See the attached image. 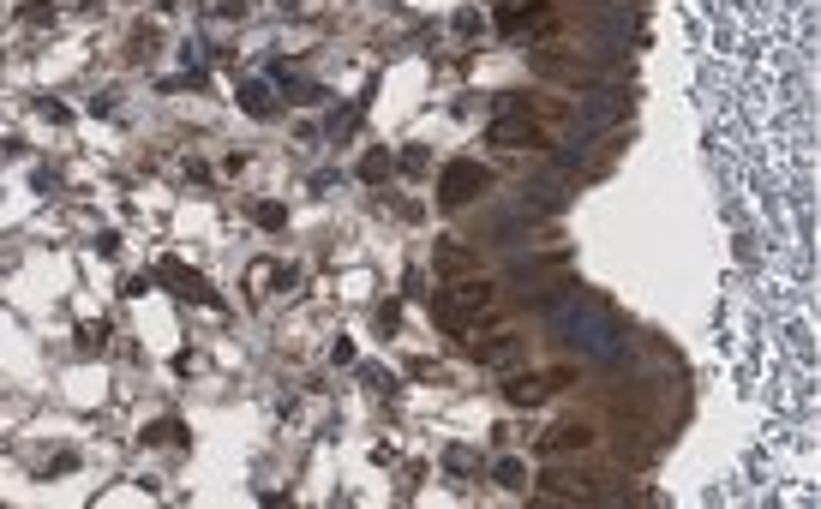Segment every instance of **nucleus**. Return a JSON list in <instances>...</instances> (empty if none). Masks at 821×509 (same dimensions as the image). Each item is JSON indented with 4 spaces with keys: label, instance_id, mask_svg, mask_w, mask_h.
Listing matches in <instances>:
<instances>
[{
    "label": "nucleus",
    "instance_id": "obj_1",
    "mask_svg": "<svg viewBox=\"0 0 821 509\" xmlns=\"http://www.w3.org/2000/svg\"><path fill=\"white\" fill-rule=\"evenodd\" d=\"M486 186H492V174H486L480 162H450V168L438 174V204H444V210H462V204H474Z\"/></svg>",
    "mask_w": 821,
    "mask_h": 509
},
{
    "label": "nucleus",
    "instance_id": "obj_2",
    "mask_svg": "<svg viewBox=\"0 0 821 509\" xmlns=\"http://www.w3.org/2000/svg\"><path fill=\"white\" fill-rule=\"evenodd\" d=\"M492 306V282H462V288H450V294H438V324L444 330H468V318L474 312H486Z\"/></svg>",
    "mask_w": 821,
    "mask_h": 509
},
{
    "label": "nucleus",
    "instance_id": "obj_3",
    "mask_svg": "<svg viewBox=\"0 0 821 509\" xmlns=\"http://www.w3.org/2000/svg\"><path fill=\"white\" fill-rule=\"evenodd\" d=\"M498 30L516 36V42H522V36H552V30H558V6H552V0H516V6L498 12Z\"/></svg>",
    "mask_w": 821,
    "mask_h": 509
},
{
    "label": "nucleus",
    "instance_id": "obj_4",
    "mask_svg": "<svg viewBox=\"0 0 821 509\" xmlns=\"http://www.w3.org/2000/svg\"><path fill=\"white\" fill-rule=\"evenodd\" d=\"M486 138H492V144H540V126H534V120H510V114H498V120L486 126Z\"/></svg>",
    "mask_w": 821,
    "mask_h": 509
},
{
    "label": "nucleus",
    "instance_id": "obj_5",
    "mask_svg": "<svg viewBox=\"0 0 821 509\" xmlns=\"http://www.w3.org/2000/svg\"><path fill=\"white\" fill-rule=\"evenodd\" d=\"M552 384H564V378H510V384H504V396H510L516 408H540V402L552 396Z\"/></svg>",
    "mask_w": 821,
    "mask_h": 509
},
{
    "label": "nucleus",
    "instance_id": "obj_6",
    "mask_svg": "<svg viewBox=\"0 0 821 509\" xmlns=\"http://www.w3.org/2000/svg\"><path fill=\"white\" fill-rule=\"evenodd\" d=\"M588 444H594L588 426H558V432L540 438V456H564V450H588Z\"/></svg>",
    "mask_w": 821,
    "mask_h": 509
},
{
    "label": "nucleus",
    "instance_id": "obj_7",
    "mask_svg": "<svg viewBox=\"0 0 821 509\" xmlns=\"http://www.w3.org/2000/svg\"><path fill=\"white\" fill-rule=\"evenodd\" d=\"M156 282H174V288H180V294H186V300H204V306H210V300H216V294H210V288H204V282H198V276H186V270H180V264H174V258H168V264H162V270H156Z\"/></svg>",
    "mask_w": 821,
    "mask_h": 509
},
{
    "label": "nucleus",
    "instance_id": "obj_8",
    "mask_svg": "<svg viewBox=\"0 0 821 509\" xmlns=\"http://www.w3.org/2000/svg\"><path fill=\"white\" fill-rule=\"evenodd\" d=\"M516 354H522V342H516V336H492V342H474V360H480V366H510Z\"/></svg>",
    "mask_w": 821,
    "mask_h": 509
},
{
    "label": "nucleus",
    "instance_id": "obj_9",
    "mask_svg": "<svg viewBox=\"0 0 821 509\" xmlns=\"http://www.w3.org/2000/svg\"><path fill=\"white\" fill-rule=\"evenodd\" d=\"M144 444H180V420H156V426L144 432Z\"/></svg>",
    "mask_w": 821,
    "mask_h": 509
},
{
    "label": "nucleus",
    "instance_id": "obj_10",
    "mask_svg": "<svg viewBox=\"0 0 821 509\" xmlns=\"http://www.w3.org/2000/svg\"><path fill=\"white\" fill-rule=\"evenodd\" d=\"M360 174H366V180H384V174H390V156H384V150H372V156L360 162Z\"/></svg>",
    "mask_w": 821,
    "mask_h": 509
},
{
    "label": "nucleus",
    "instance_id": "obj_11",
    "mask_svg": "<svg viewBox=\"0 0 821 509\" xmlns=\"http://www.w3.org/2000/svg\"><path fill=\"white\" fill-rule=\"evenodd\" d=\"M240 96H246V114H270V102H264V84H246Z\"/></svg>",
    "mask_w": 821,
    "mask_h": 509
},
{
    "label": "nucleus",
    "instance_id": "obj_12",
    "mask_svg": "<svg viewBox=\"0 0 821 509\" xmlns=\"http://www.w3.org/2000/svg\"><path fill=\"white\" fill-rule=\"evenodd\" d=\"M282 222H288L282 204H258V228H282Z\"/></svg>",
    "mask_w": 821,
    "mask_h": 509
},
{
    "label": "nucleus",
    "instance_id": "obj_13",
    "mask_svg": "<svg viewBox=\"0 0 821 509\" xmlns=\"http://www.w3.org/2000/svg\"><path fill=\"white\" fill-rule=\"evenodd\" d=\"M498 486H522V462H498Z\"/></svg>",
    "mask_w": 821,
    "mask_h": 509
}]
</instances>
